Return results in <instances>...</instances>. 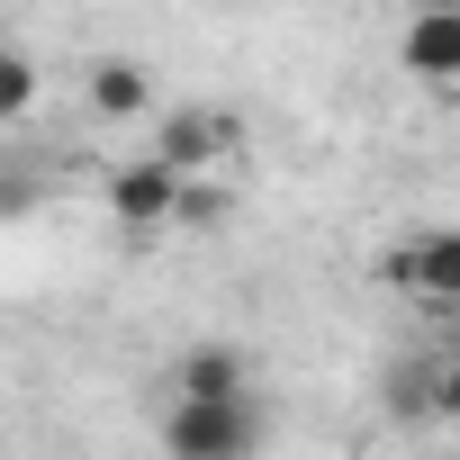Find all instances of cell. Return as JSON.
<instances>
[{"instance_id":"3","label":"cell","mask_w":460,"mask_h":460,"mask_svg":"<svg viewBox=\"0 0 460 460\" xmlns=\"http://www.w3.org/2000/svg\"><path fill=\"white\" fill-rule=\"evenodd\" d=\"M100 199H109V217L127 226V235H163V226L181 217V172L163 154H136V163H118L100 181Z\"/></svg>"},{"instance_id":"9","label":"cell","mask_w":460,"mask_h":460,"mask_svg":"<svg viewBox=\"0 0 460 460\" xmlns=\"http://www.w3.org/2000/svg\"><path fill=\"white\" fill-rule=\"evenodd\" d=\"M388 406H397V415H433V361H415V370L397 361V370H388Z\"/></svg>"},{"instance_id":"8","label":"cell","mask_w":460,"mask_h":460,"mask_svg":"<svg viewBox=\"0 0 460 460\" xmlns=\"http://www.w3.org/2000/svg\"><path fill=\"white\" fill-rule=\"evenodd\" d=\"M37 91H46V82H37V64H28L10 37H0V127H19V118L37 109Z\"/></svg>"},{"instance_id":"7","label":"cell","mask_w":460,"mask_h":460,"mask_svg":"<svg viewBox=\"0 0 460 460\" xmlns=\"http://www.w3.org/2000/svg\"><path fill=\"white\" fill-rule=\"evenodd\" d=\"M172 388H181V397H226V388H253V370H244L235 343H190V352L172 361Z\"/></svg>"},{"instance_id":"2","label":"cell","mask_w":460,"mask_h":460,"mask_svg":"<svg viewBox=\"0 0 460 460\" xmlns=\"http://www.w3.org/2000/svg\"><path fill=\"white\" fill-rule=\"evenodd\" d=\"M379 280L424 298V307H460V226H415L379 253Z\"/></svg>"},{"instance_id":"4","label":"cell","mask_w":460,"mask_h":460,"mask_svg":"<svg viewBox=\"0 0 460 460\" xmlns=\"http://www.w3.org/2000/svg\"><path fill=\"white\" fill-rule=\"evenodd\" d=\"M235 145H244V127L235 118H226V109H163V127H154V154L190 181V172H226V163H235Z\"/></svg>"},{"instance_id":"1","label":"cell","mask_w":460,"mask_h":460,"mask_svg":"<svg viewBox=\"0 0 460 460\" xmlns=\"http://www.w3.org/2000/svg\"><path fill=\"white\" fill-rule=\"evenodd\" d=\"M271 442V415L253 388H226V397H181L163 406V451L172 460H253Z\"/></svg>"},{"instance_id":"10","label":"cell","mask_w":460,"mask_h":460,"mask_svg":"<svg viewBox=\"0 0 460 460\" xmlns=\"http://www.w3.org/2000/svg\"><path fill=\"white\" fill-rule=\"evenodd\" d=\"M433 424H460V352H433Z\"/></svg>"},{"instance_id":"5","label":"cell","mask_w":460,"mask_h":460,"mask_svg":"<svg viewBox=\"0 0 460 460\" xmlns=\"http://www.w3.org/2000/svg\"><path fill=\"white\" fill-rule=\"evenodd\" d=\"M397 64L415 82H433V91H460V10H406Z\"/></svg>"},{"instance_id":"6","label":"cell","mask_w":460,"mask_h":460,"mask_svg":"<svg viewBox=\"0 0 460 460\" xmlns=\"http://www.w3.org/2000/svg\"><path fill=\"white\" fill-rule=\"evenodd\" d=\"M82 100H91V118H109V127L154 118V73H145V64H127V55H109V64H91Z\"/></svg>"},{"instance_id":"11","label":"cell","mask_w":460,"mask_h":460,"mask_svg":"<svg viewBox=\"0 0 460 460\" xmlns=\"http://www.w3.org/2000/svg\"><path fill=\"white\" fill-rule=\"evenodd\" d=\"M406 10H460V0H406Z\"/></svg>"}]
</instances>
